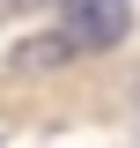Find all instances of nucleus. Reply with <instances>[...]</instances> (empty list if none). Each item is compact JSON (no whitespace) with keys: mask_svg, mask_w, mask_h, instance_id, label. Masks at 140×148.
Listing matches in <instances>:
<instances>
[{"mask_svg":"<svg viewBox=\"0 0 140 148\" xmlns=\"http://www.w3.org/2000/svg\"><path fill=\"white\" fill-rule=\"evenodd\" d=\"M133 30V0H59V37L74 52H111Z\"/></svg>","mask_w":140,"mask_h":148,"instance_id":"1","label":"nucleus"}]
</instances>
